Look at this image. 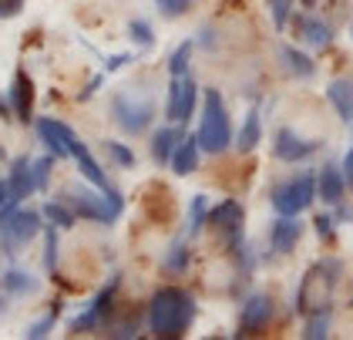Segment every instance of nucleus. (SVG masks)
Returning a JSON list of instances; mask_svg holds the SVG:
<instances>
[{
	"mask_svg": "<svg viewBox=\"0 0 353 340\" xmlns=\"http://www.w3.org/2000/svg\"><path fill=\"white\" fill-rule=\"evenodd\" d=\"M21 10V0H0V21L3 17H14Z\"/></svg>",
	"mask_w": 353,
	"mask_h": 340,
	"instance_id": "c9c22d12",
	"label": "nucleus"
},
{
	"mask_svg": "<svg viewBox=\"0 0 353 340\" xmlns=\"http://www.w3.org/2000/svg\"><path fill=\"white\" fill-rule=\"evenodd\" d=\"M199 149H205L209 155H219L229 149L232 142V125H229V115L222 105V95L219 91H205V105H202V122H199Z\"/></svg>",
	"mask_w": 353,
	"mask_h": 340,
	"instance_id": "7ed1b4c3",
	"label": "nucleus"
},
{
	"mask_svg": "<svg viewBox=\"0 0 353 340\" xmlns=\"http://www.w3.org/2000/svg\"><path fill=\"white\" fill-rule=\"evenodd\" d=\"M195 81L189 75H172V88H168V122L182 125L189 122L192 111H195Z\"/></svg>",
	"mask_w": 353,
	"mask_h": 340,
	"instance_id": "1a4fd4ad",
	"label": "nucleus"
},
{
	"mask_svg": "<svg viewBox=\"0 0 353 340\" xmlns=\"http://www.w3.org/2000/svg\"><path fill=\"white\" fill-rule=\"evenodd\" d=\"M340 263L336 260H323L316 263L303 287H299V310L303 314H326L333 307V293H336V283H340Z\"/></svg>",
	"mask_w": 353,
	"mask_h": 340,
	"instance_id": "f03ea898",
	"label": "nucleus"
},
{
	"mask_svg": "<svg viewBox=\"0 0 353 340\" xmlns=\"http://www.w3.org/2000/svg\"><path fill=\"white\" fill-rule=\"evenodd\" d=\"M199 138H182L179 145H175V152H172V169L179 172V176H192L195 172V165H199Z\"/></svg>",
	"mask_w": 353,
	"mask_h": 340,
	"instance_id": "aec40b11",
	"label": "nucleus"
},
{
	"mask_svg": "<svg viewBox=\"0 0 353 340\" xmlns=\"http://www.w3.org/2000/svg\"><path fill=\"white\" fill-rule=\"evenodd\" d=\"M44 219H51V226H61V229H71L74 226V212L61 202H44Z\"/></svg>",
	"mask_w": 353,
	"mask_h": 340,
	"instance_id": "393cba45",
	"label": "nucleus"
},
{
	"mask_svg": "<svg viewBox=\"0 0 353 340\" xmlns=\"http://www.w3.org/2000/svg\"><path fill=\"white\" fill-rule=\"evenodd\" d=\"M179 142H182V135H179L175 129L155 131V138H152V155L159 158V162H172V152H175Z\"/></svg>",
	"mask_w": 353,
	"mask_h": 340,
	"instance_id": "4be33fe9",
	"label": "nucleus"
},
{
	"mask_svg": "<svg viewBox=\"0 0 353 340\" xmlns=\"http://www.w3.org/2000/svg\"><path fill=\"white\" fill-rule=\"evenodd\" d=\"M61 199H64V206L74 212V216H84L91 223H101V226H111L118 219V212H121V196L114 189L101 199L98 192H88L81 185H68V192Z\"/></svg>",
	"mask_w": 353,
	"mask_h": 340,
	"instance_id": "20e7f679",
	"label": "nucleus"
},
{
	"mask_svg": "<svg viewBox=\"0 0 353 340\" xmlns=\"http://www.w3.org/2000/svg\"><path fill=\"white\" fill-rule=\"evenodd\" d=\"M155 3L162 7V10L168 14V17H179V14H185V10H189V3H192V0H155Z\"/></svg>",
	"mask_w": 353,
	"mask_h": 340,
	"instance_id": "7c9ffc66",
	"label": "nucleus"
},
{
	"mask_svg": "<svg viewBox=\"0 0 353 340\" xmlns=\"http://www.w3.org/2000/svg\"><path fill=\"white\" fill-rule=\"evenodd\" d=\"M272 320V300L266 293H256V296H249L243 307V314H239V334L236 337H252V334H259L266 323Z\"/></svg>",
	"mask_w": 353,
	"mask_h": 340,
	"instance_id": "9d476101",
	"label": "nucleus"
},
{
	"mask_svg": "<svg viewBox=\"0 0 353 340\" xmlns=\"http://www.w3.org/2000/svg\"><path fill=\"white\" fill-rule=\"evenodd\" d=\"M37 233H41V216L37 212L17 209V202L3 209V216H0V246H3L7 256L24 249Z\"/></svg>",
	"mask_w": 353,
	"mask_h": 340,
	"instance_id": "39448f33",
	"label": "nucleus"
},
{
	"mask_svg": "<svg viewBox=\"0 0 353 340\" xmlns=\"http://www.w3.org/2000/svg\"><path fill=\"white\" fill-rule=\"evenodd\" d=\"M48 273H54V229H48Z\"/></svg>",
	"mask_w": 353,
	"mask_h": 340,
	"instance_id": "4c0bfd02",
	"label": "nucleus"
},
{
	"mask_svg": "<svg viewBox=\"0 0 353 340\" xmlns=\"http://www.w3.org/2000/svg\"><path fill=\"white\" fill-rule=\"evenodd\" d=\"M54 317H57V307H51V314L44 317V320H37V323H34V327H30L28 330V337H44V334H48V330H51V323H54Z\"/></svg>",
	"mask_w": 353,
	"mask_h": 340,
	"instance_id": "c756f323",
	"label": "nucleus"
},
{
	"mask_svg": "<svg viewBox=\"0 0 353 340\" xmlns=\"http://www.w3.org/2000/svg\"><path fill=\"white\" fill-rule=\"evenodd\" d=\"M37 135H41V142H44L57 158H74L84 149L81 138L68 129L64 122H57V118H37Z\"/></svg>",
	"mask_w": 353,
	"mask_h": 340,
	"instance_id": "0eeeda50",
	"label": "nucleus"
},
{
	"mask_svg": "<svg viewBox=\"0 0 353 340\" xmlns=\"http://www.w3.org/2000/svg\"><path fill=\"white\" fill-rule=\"evenodd\" d=\"M316 226H320V236H330V219H316Z\"/></svg>",
	"mask_w": 353,
	"mask_h": 340,
	"instance_id": "58836bf2",
	"label": "nucleus"
},
{
	"mask_svg": "<svg viewBox=\"0 0 353 340\" xmlns=\"http://www.w3.org/2000/svg\"><path fill=\"white\" fill-rule=\"evenodd\" d=\"M272 17H276V27H286V17H290V0H272Z\"/></svg>",
	"mask_w": 353,
	"mask_h": 340,
	"instance_id": "72a5a7b5",
	"label": "nucleus"
},
{
	"mask_svg": "<svg viewBox=\"0 0 353 340\" xmlns=\"http://www.w3.org/2000/svg\"><path fill=\"white\" fill-rule=\"evenodd\" d=\"M105 149H108V155L118 162V165H132L135 155H132V149H125V145H118V142H105Z\"/></svg>",
	"mask_w": 353,
	"mask_h": 340,
	"instance_id": "cd10ccee",
	"label": "nucleus"
},
{
	"mask_svg": "<svg viewBox=\"0 0 353 340\" xmlns=\"http://www.w3.org/2000/svg\"><path fill=\"white\" fill-rule=\"evenodd\" d=\"M256 145H259V111L252 108L249 118H245L243 131H239V149H243V152H252Z\"/></svg>",
	"mask_w": 353,
	"mask_h": 340,
	"instance_id": "b1692460",
	"label": "nucleus"
},
{
	"mask_svg": "<svg viewBox=\"0 0 353 340\" xmlns=\"http://www.w3.org/2000/svg\"><path fill=\"white\" fill-rule=\"evenodd\" d=\"M340 172H343V182L353 185V149L347 152V158H343V165H340Z\"/></svg>",
	"mask_w": 353,
	"mask_h": 340,
	"instance_id": "e433bc0d",
	"label": "nucleus"
},
{
	"mask_svg": "<svg viewBox=\"0 0 353 340\" xmlns=\"http://www.w3.org/2000/svg\"><path fill=\"white\" fill-rule=\"evenodd\" d=\"M192 320H195V300L179 287L159 290L148 303V327L155 337H179L189 330Z\"/></svg>",
	"mask_w": 353,
	"mask_h": 340,
	"instance_id": "f257e3e1",
	"label": "nucleus"
},
{
	"mask_svg": "<svg viewBox=\"0 0 353 340\" xmlns=\"http://www.w3.org/2000/svg\"><path fill=\"white\" fill-rule=\"evenodd\" d=\"M296 27H299L303 44H310L313 51H323V48H330V44H333V30H330L323 21H316V17H299Z\"/></svg>",
	"mask_w": 353,
	"mask_h": 340,
	"instance_id": "2eb2a0df",
	"label": "nucleus"
},
{
	"mask_svg": "<svg viewBox=\"0 0 353 340\" xmlns=\"http://www.w3.org/2000/svg\"><path fill=\"white\" fill-rule=\"evenodd\" d=\"M316 196V179L313 176H296L290 182H283L276 192H272V206L279 216H299L303 209H310Z\"/></svg>",
	"mask_w": 353,
	"mask_h": 340,
	"instance_id": "423d86ee",
	"label": "nucleus"
},
{
	"mask_svg": "<svg viewBox=\"0 0 353 340\" xmlns=\"http://www.w3.org/2000/svg\"><path fill=\"white\" fill-rule=\"evenodd\" d=\"M114 293H118V276H111L108 283L101 287V293L94 296V303H91V310H88V314H81L78 320H71V330H74V334H81V330H94V327L111 314Z\"/></svg>",
	"mask_w": 353,
	"mask_h": 340,
	"instance_id": "9b49d317",
	"label": "nucleus"
},
{
	"mask_svg": "<svg viewBox=\"0 0 353 340\" xmlns=\"http://www.w3.org/2000/svg\"><path fill=\"white\" fill-rule=\"evenodd\" d=\"M330 105L336 108V115L343 122H353V81L350 78H336L330 81Z\"/></svg>",
	"mask_w": 353,
	"mask_h": 340,
	"instance_id": "6ab92c4d",
	"label": "nucleus"
},
{
	"mask_svg": "<svg viewBox=\"0 0 353 340\" xmlns=\"http://www.w3.org/2000/svg\"><path fill=\"white\" fill-rule=\"evenodd\" d=\"M205 206H209V202H205L202 196H199V199L192 202V229H199V226H202V216H205Z\"/></svg>",
	"mask_w": 353,
	"mask_h": 340,
	"instance_id": "f704fd0d",
	"label": "nucleus"
},
{
	"mask_svg": "<svg viewBox=\"0 0 353 340\" xmlns=\"http://www.w3.org/2000/svg\"><path fill=\"white\" fill-rule=\"evenodd\" d=\"M10 102H14V111H17V122H30V108H34V84H30L28 71H17V75H14Z\"/></svg>",
	"mask_w": 353,
	"mask_h": 340,
	"instance_id": "4468645a",
	"label": "nucleus"
},
{
	"mask_svg": "<svg viewBox=\"0 0 353 340\" xmlns=\"http://www.w3.org/2000/svg\"><path fill=\"white\" fill-rule=\"evenodd\" d=\"M303 236V226H299L293 216H279V223L272 226V249L276 253H293V246Z\"/></svg>",
	"mask_w": 353,
	"mask_h": 340,
	"instance_id": "dca6fc26",
	"label": "nucleus"
},
{
	"mask_svg": "<svg viewBox=\"0 0 353 340\" xmlns=\"http://www.w3.org/2000/svg\"><path fill=\"white\" fill-rule=\"evenodd\" d=\"M189 51H192V44H182L179 51L172 54V75H185V68H189Z\"/></svg>",
	"mask_w": 353,
	"mask_h": 340,
	"instance_id": "c85d7f7f",
	"label": "nucleus"
},
{
	"mask_svg": "<svg viewBox=\"0 0 353 340\" xmlns=\"http://www.w3.org/2000/svg\"><path fill=\"white\" fill-rule=\"evenodd\" d=\"M34 176H30V162L28 158H17L14 162V172H10V182H7V192H10V202H21L34 192Z\"/></svg>",
	"mask_w": 353,
	"mask_h": 340,
	"instance_id": "f3484780",
	"label": "nucleus"
},
{
	"mask_svg": "<svg viewBox=\"0 0 353 340\" xmlns=\"http://www.w3.org/2000/svg\"><path fill=\"white\" fill-rule=\"evenodd\" d=\"M330 330V310L326 314H310V323H306V337H326Z\"/></svg>",
	"mask_w": 353,
	"mask_h": 340,
	"instance_id": "bb28decb",
	"label": "nucleus"
},
{
	"mask_svg": "<svg viewBox=\"0 0 353 340\" xmlns=\"http://www.w3.org/2000/svg\"><path fill=\"white\" fill-rule=\"evenodd\" d=\"M111 115H114L118 129L125 135H138V131L148 129V122H152V105L138 102V98H128V95H118L111 102Z\"/></svg>",
	"mask_w": 353,
	"mask_h": 340,
	"instance_id": "6e6552de",
	"label": "nucleus"
},
{
	"mask_svg": "<svg viewBox=\"0 0 353 340\" xmlns=\"http://www.w3.org/2000/svg\"><path fill=\"white\" fill-rule=\"evenodd\" d=\"M132 34H135V41L138 44H152L155 41V34H152V27L145 24V21H132V27H128Z\"/></svg>",
	"mask_w": 353,
	"mask_h": 340,
	"instance_id": "2f4dec72",
	"label": "nucleus"
},
{
	"mask_svg": "<svg viewBox=\"0 0 353 340\" xmlns=\"http://www.w3.org/2000/svg\"><path fill=\"white\" fill-rule=\"evenodd\" d=\"M279 57H283V64H286L290 75H296V78H310V75H313V61H310L306 54H299L296 48H283Z\"/></svg>",
	"mask_w": 353,
	"mask_h": 340,
	"instance_id": "5701e85b",
	"label": "nucleus"
},
{
	"mask_svg": "<svg viewBox=\"0 0 353 340\" xmlns=\"http://www.w3.org/2000/svg\"><path fill=\"white\" fill-rule=\"evenodd\" d=\"M172 253H175V256L168 260V270H185V263H189V256H185V246H182V243H175V246H172Z\"/></svg>",
	"mask_w": 353,
	"mask_h": 340,
	"instance_id": "473e14b6",
	"label": "nucleus"
},
{
	"mask_svg": "<svg viewBox=\"0 0 353 340\" xmlns=\"http://www.w3.org/2000/svg\"><path fill=\"white\" fill-rule=\"evenodd\" d=\"M343 189H347L343 172H340L336 165H326L323 172H320V179H316V192H320V199L330 202V206H336V202L343 199Z\"/></svg>",
	"mask_w": 353,
	"mask_h": 340,
	"instance_id": "a211bd4d",
	"label": "nucleus"
},
{
	"mask_svg": "<svg viewBox=\"0 0 353 340\" xmlns=\"http://www.w3.org/2000/svg\"><path fill=\"white\" fill-rule=\"evenodd\" d=\"M0 287L7 290L10 296H30V293H37L41 283H37L30 273H24V270H7L3 280H0Z\"/></svg>",
	"mask_w": 353,
	"mask_h": 340,
	"instance_id": "412c9836",
	"label": "nucleus"
},
{
	"mask_svg": "<svg viewBox=\"0 0 353 340\" xmlns=\"http://www.w3.org/2000/svg\"><path fill=\"white\" fill-rule=\"evenodd\" d=\"M272 152H276V158H283V162H303V158H310L313 152H316V142L299 138L293 129H279L276 131V145H272Z\"/></svg>",
	"mask_w": 353,
	"mask_h": 340,
	"instance_id": "f8f14e48",
	"label": "nucleus"
},
{
	"mask_svg": "<svg viewBox=\"0 0 353 340\" xmlns=\"http://www.w3.org/2000/svg\"><path fill=\"white\" fill-rule=\"evenodd\" d=\"M205 219H209V226L225 229V233L232 236V243L239 246V236H243V206H239V202H232V199H229V202H222L219 209L209 212Z\"/></svg>",
	"mask_w": 353,
	"mask_h": 340,
	"instance_id": "ddd939ff",
	"label": "nucleus"
},
{
	"mask_svg": "<svg viewBox=\"0 0 353 340\" xmlns=\"http://www.w3.org/2000/svg\"><path fill=\"white\" fill-rule=\"evenodd\" d=\"M51 165H54V158H37V162H30V176H34V185H37V189H44V185L51 182Z\"/></svg>",
	"mask_w": 353,
	"mask_h": 340,
	"instance_id": "a878e982",
	"label": "nucleus"
}]
</instances>
